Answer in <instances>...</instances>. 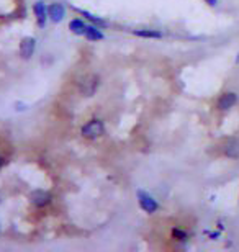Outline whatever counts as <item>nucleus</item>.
Listing matches in <instances>:
<instances>
[{"label":"nucleus","mask_w":239,"mask_h":252,"mask_svg":"<svg viewBox=\"0 0 239 252\" xmlns=\"http://www.w3.org/2000/svg\"><path fill=\"white\" fill-rule=\"evenodd\" d=\"M99 87V77H95V75H87V77L84 79V82L80 84V90H82L84 95H94V92Z\"/></svg>","instance_id":"obj_9"},{"label":"nucleus","mask_w":239,"mask_h":252,"mask_svg":"<svg viewBox=\"0 0 239 252\" xmlns=\"http://www.w3.org/2000/svg\"><path fill=\"white\" fill-rule=\"evenodd\" d=\"M34 48H36V39H34L33 36L23 38L22 43H20V56H22L23 59H30L33 56Z\"/></svg>","instance_id":"obj_5"},{"label":"nucleus","mask_w":239,"mask_h":252,"mask_svg":"<svg viewBox=\"0 0 239 252\" xmlns=\"http://www.w3.org/2000/svg\"><path fill=\"white\" fill-rule=\"evenodd\" d=\"M51 193L46 190H41V189H38V190H33L32 193H30V200H32V203L34 206H38V208H44V206H48L51 203Z\"/></svg>","instance_id":"obj_3"},{"label":"nucleus","mask_w":239,"mask_h":252,"mask_svg":"<svg viewBox=\"0 0 239 252\" xmlns=\"http://www.w3.org/2000/svg\"><path fill=\"white\" fill-rule=\"evenodd\" d=\"M205 3H208V5H211V7H215V5L218 3V0H203Z\"/></svg>","instance_id":"obj_15"},{"label":"nucleus","mask_w":239,"mask_h":252,"mask_svg":"<svg viewBox=\"0 0 239 252\" xmlns=\"http://www.w3.org/2000/svg\"><path fill=\"white\" fill-rule=\"evenodd\" d=\"M79 12L82 13V15H85L89 22H92L94 25H97V27H106V22H105L103 18H99V17H97V15L87 12V10H79Z\"/></svg>","instance_id":"obj_13"},{"label":"nucleus","mask_w":239,"mask_h":252,"mask_svg":"<svg viewBox=\"0 0 239 252\" xmlns=\"http://www.w3.org/2000/svg\"><path fill=\"white\" fill-rule=\"evenodd\" d=\"M238 102V95L235 92H226L223 94L220 100H218V110H221V112H226V110L233 108Z\"/></svg>","instance_id":"obj_8"},{"label":"nucleus","mask_w":239,"mask_h":252,"mask_svg":"<svg viewBox=\"0 0 239 252\" xmlns=\"http://www.w3.org/2000/svg\"><path fill=\"white\" fill-rule=\"evenodd\" d=\"M85 38L89 39V41H102V39L105 38L103 32L100 30V27H97V25H87V30H85Z\"/></svg>","instance_id":"obj_10"},{"label":"nucleus","mask_w":239,"mask_h":252,"mask_svg":"<svg viewBox=\"0 0 239 252\" xmlns=\"http://www.w3.org/2000/svg\"><path fill=\"white\" fill-rule=\"evenodd\" d=\"M103 133H105V123L99 118L90 120V122L85 123L82 126V129H80V134H82L85 139H90V141L99 139L100 136H103Z\"/></svg>","instance_id":"obj_1"},{"label":"nucleus","mask_w":239,"mask_h":252,"mask_svg":"<svg viewBox=\"0 0 239 252\" xmlns=\"http://www.w3.org/2000/svg\"><path fill=\"white\" fill-rule=\"evenodd\" d=\"M133 34H135V36H138V38H149V39L162 38V33L157 32V30H135Z\"/></svg>","instance_id":"obj_12"},{"label":"nucleus","mask_w":239,"mask_h":252,"mask_svg":"<svg viewBox=\"0 0 239 252\" xmlns=\"http://www.w3.org/2000/svg\"><path fill=\"white\" fill-rule=\"evenodd\" d=\"M2 165H3V158L0 156V169H2Z\"/></svg>","instance_id":"obj_16"},{"label":"nucleus","mask_w":239,"mask_h":252,"mask_svg":"<svg viewBox=\"0 0 239 252\" xmlns=\"http://www.w3.org/2000/svg\"><path fill=\"white\" fill-rule=\"evenodd\" d=\"M136 195H138V203L141 206V210L146 211L147 215H152L159 210V203H157V200L154 198V196H151L147 191L138 190V193Z\"/></svg>","instance_id":"obj_2"},{"label":"nucleus","mask_w":239,"mask_h":252,"mask_svg":"<svg viewBox=\"0 0 239 252\" xmlns=\"http://www.w3.org/2000/svg\"><path fill=\"white\" fill-rule=\"evenodd\" d=\"M223 154L226 158H231V159H238L239 158V139L236 138H230L223 143Z\"/></svg>","instance_id":"obj_6"},{"label":"nucleus","mask_w":239,"mask_h":252,"mask_svg":"<svg viewBox=\"0 0 239 252\" xmlns=\"http://www.w3.org/2000/svg\"><path fill=\"white\" fill-rule=\"evenodd\" d=\"M33 13H34V17H36V22H38V25L39 27H44L46 25V20L49 18L48 17V7L44 5V2H34V5H33Z\"/></svg>","instance_id":"obj_7"},{"label":"nucleus","mask_w":239,"mask_h":252,"mask_svg":"<svg viewBox=\"0 0 239 252\" xmlns=\"http://www.w3.org/2000/svg\"><path fill=\"white\" fill-rule=\"evenodd\" d=\"M48 17L53 23H59L63 22L64 17H66V7L63 3L59 2H53L48 7Z\"/></svg>","instance_id":"obj_4"},{"label":"nucleus","mask_w":239,"mask_h":252,"mask_svg":"<svg viewBox=\"0 0 239 252\" xmlns=\"http://www.w3.org/2000/svg\"><path fill=\"white\" fill-rule=\"evenodd\" d=\"M69 30H70V33L77 34V36H84L85 30H87V25H85L80 18H74V20H70Z\"/></svg>","instance_id":"obj_11"},{"label":"nucleus","mask_w":239,"mask_h":252,"mask_svg":"<svg viewBox=\"0 0 239 252\" xmlns=\"http://www.w3.org/2000/svg\"><path fill=\"white\" fill-rule=\"evenodd\" d=\"M172 238H174L175 241H185L187 239V233H185V231L179 229V228H174V229H172Z\"/></svg>","instance_id":"obj_14"}]
</instances>
